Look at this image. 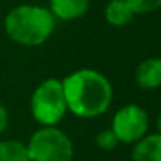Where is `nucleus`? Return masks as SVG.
Returning a JSON list of instances; mask_svg holds the SVG:
<instances>
[{
  "mask_svg": "<svg viewBox=\"0 0 161 161\" xmlns=\"http://www.w3.org/2000/svg\"><path fill=\"white\" fill-rule=\"evenodd\" d=\"M67 111L77 117L92 119L107 113L113 102V86L96 69H80L63 80Z\"/></svg>",
  "mask_w": 161,
  "mask_h": 161,
  "instance_id": "f257e3e1",
  "label": "nucleus"
},
{
  "mask_svg": "<svg viewBox=\"0 0 161 161\" xmlns=\"http://www.w3.org/2000/svg\"><path fill=\"white\" fill-rule=\"evenodd\" d=\"M3 25L11 41L25 47H36L52 36L56 19L49 8L25 3L14 6L6 14Z\"/></svg>",
  "mask_w": 161,
  "mask_h": 161,
  "instance_id": "f03ea898",
  "label": "nucleus"
},
{
  "mask_svg": "<svg viewBox=\"0 0 161 161\" xmlns=\"http://www.w3.org/2000/svg\"><path fill=\"white\" fill-rule=\"evenodd\" d=\"M30 107L33 119L42 127H50L61 122L67 113L63 81L58 78H47L39 83L33 91Z\"/></svg>",
  "mask_w": 161,
  "mask_h": 161,
  "instance_id": "7ed1b4c3",
  "label": "nucleus"
},
{
  "mask_svg": "<svg viewBox=\"0 0 161 161\" xmlns=\"http://www.w3.org/2000/svg\"><path fill=\"white\" fill-rule=\"evenodd\" d=\"M30 161H72L74 144L70 138L56 125L36 130L28 144Z\"/></svg>",
  "mask_w": 161,
  "mask_h": 161,
  "instance_id": "20e7f679",
  "label": "nucleus"
},
{
  "mask_svg": "<svg viewBox=\"0 0 161 161\" xmlns=\"http://www.w3.org/2000/svg\"><path fill=\"white\" fill-rule=\"evenodd\" d=\"M111 130L117 136L119 142L135 144L147 135L149 116L146 109L139 105L130 103L116 111L113 116Z\"/></svg>",
  "mask_w": 161,
  "mask_h": 161,
  "instance_id": "39448f33",
  "label": "nucleus"
},
{
  "mask_svg": "<svg viewBox=\"0 0 161 161\" xmlns=\"http://www.w3.org/2000/svg\"><path fill=\"white\" fill-rule=\"evenodd\" d=\"M141 89H157L161 86V58H147L139 63L135 74Z\"/></svg>",
  "mask_w": 161,
  "mask_h": 161,
  "instance_id": "423d86ee",
  "label": "nucleus"
},
{
  "mask_svg": "<svg viewBox=\"0 0 161 161\" xmlns=\"http://www.w3.org/2000/svg\"><path fill=\"white\" fill-rule=\"evenodd\" d=\"M49 9L55 19L75 20L89 9V0H49Z\"/></svg>",
  "mask_w": 161,
  "mask_h": 161,
  "instance_id": "0eeeda50",
  "label": "nucleus"
},
{
  "mask_svg": "<svg viewBox=\"0 0 161 161\" xmlns=\"http://www.w3.org/2000/svg\"><path fill=\"white\" fill-rule=\"evenodd\" d=\"M131 161H161V133L146 135L135 142Z\"/></svg>",
  "mask_w": 161,
  "mask_h": 161,
  "instance_id": "6e6552de",
  "label": "nucleus"
},
{
  "mask_svg": "<svg viewBox=\"0 0 161 161\" xmlns=\"http://www.w3.org/2000/svg\"><path fill=\"white\" fill-rule=\"evenodd\" d=\"M135 17L127 0H109L105 6V19L113 27H125Z\"/></svg>",
  "mask_w": 161,
  "mask_h": 161,
  "instance_id": "1a4fd4ad",
  "label": "nucleus"
},
{
  "mask_svg": "<svg viewBox=\"0 0 161 161\" xmlns=\"http://www.w3.org/2000/svg\"><path fill=\"white\" fill-rule=\"evenodd\" d=\"M0 161H30L27 144L16 139L0 141Z\"/></svg>",
  "mask_w": 161,
  "mask_h": 161,
  "instance_id": "9d476101",
  "label": "nucleus"
},
{
  "mask_svg": "<svg viewBox=\"0 0 161 161\" xmlns=\"http://www.w3.org/2000/svg\"><path fill=\"white\" fill-rule=\"evenodd\" d=\"M131 11L136 14H150L161 8V0H127Z\"/></svg>",
  "mask_w": 161,
  "mask_h": 161,
  "instance_id": "9b49d317",
  "label": "nucleus"
},
{
  "mask_svg": "<svg viewBox=\"0 0 161 161\" xmlns=\"http://www.w3.org/2000/svg\"><path fill=\"white\" fill-rule=\"evenodd\" d=\"M96 142H97V146H99L100 150L111 152V150H114V149L117 147L119 139H117V136L114 135V131H113L111 128H105V130H102V131L97 135Z\"/></svg>",
  "mask_w": 161,
  "mask_h": 161,
  "instance_id": "f8f14e48",
  "label": "nucleus"
},
{
  "mask_svg": "<svg viewBox=\"0 0 161 161\" xmlns=\"http://www.w3.org/2000/svg\"><path fill=\"white\" fill-rule=\"evenodd\" d=\"M9 122V116H8V109L0 103V133H3L8 127Z\"/></svg>",
  "mask_w": 161,
  "mask_h": 161,
  "instance_id": "ddd939ff",
  "label": "nucleus"
},
{
  "mask_svg": "<svg viewBox=\"0 0 161 161\" xmlns=\"http://www.w3.org/2000/svg\"><path fill=\"white\" fill-rule=\"evenodd\" d=\"M157 128H158V133H161V111L158 114V117H157Z\"/></svg>",
  "mask_w": 161,
  "mask_h": 161,
  "instance_id": "4468645a",
  "label": "nucleus"
}]
</instances>
